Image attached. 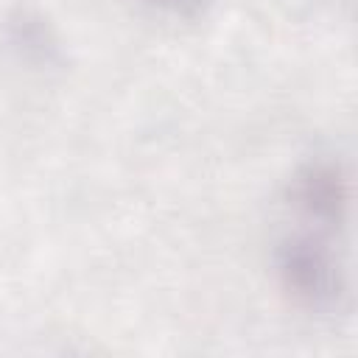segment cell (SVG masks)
Instances as JSON below:
<instances>
[{"instance_id":"cell-1","label":"cell","mask_w":358,"mask_h":358,"mask_svg":"<svg viewBox=\"0 0 358 358\" xmlns=\"http://www.w3.org/2000/svg\"><path fill=\"white\" fill-rule=\"evenodd\" d=\"M282 291L313 313H336L347 302V271L336 252L313 235H291L277 246Z\"/></svg>"},{"instance_id":"cell-2","label":"cell","mask_w":358,"mask_h":358,"mask_svg":"<svg viewBox=\"0 0 358 358\" xmlns=\"http://www.w3.org/2000/svg\"><path fill=\"white\" fill-rule=\"evenodd\" d=\"M288 199L308 221L344 227L350 215V179L338 162L310 159L291 176Z\"/></svg>"},{"instance_id":"cell-3","label":"cell","mask_w":358,"mask_h":358,"mask_svg":"<svg viewBox=\"0 0 358 358\" xmlns=\"http://www.w3.org/2000/svg\"><path fill=\"white\" fill-rule=\"evenodd\" d=\"M8 42L28 62H36V64H53V62H59L56 34L36 14H17L8 22Z\"/></svg>"},{"instance_id":"cell-4","label":"cell","mask_w":358,"mask_h":358,"mask_svg":"<svg viewBox=\"0 0 358 358\" xmlns=\"http://www.w3.org/2000/svg\"><path fill=\"white\" fill-rule=\"evenodd\" d=\"M143 3L171 17H199L213 0H143Z\"/></svg>"}]
</instances>
